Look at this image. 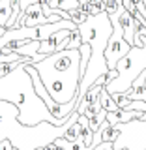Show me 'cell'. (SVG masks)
I'll return each mask as SVG.
<instances>
[{"label": "cell", "mask_w": 146, "mask_h": 150, "mask_svg": "<svg viewBox=\"0 0 146 150\" xmlns=\"http://www.w3.org/2000/svg\"><path fill=\"white\" fill-rule=\"evenodd\" d=\"M92 150H116V148H114V143H101ZM120 150H129V148H120Z\"/></svg>", "instance_id": "16"}, {"label": "cell", "mask_w": 146, "mask_h": 150, "mask_svg": "<svg viewBox=\"0 0 146 150\" xmlns=\"http://www.w3.org/2000/svg\"><path fill=\"white\" fill-rule=\"evenodd\" d=\"M58 143H60V144H64V148H66V150H90L81 139H77V141H73V143H69V141H66L64 137H60V139H58Z\"/></svg>", "instance_id": "14"}, {"label": "cell", "mask_w": 146, "mask_h": 150, "mask_svg": "<svg viewBox=\"0 0 146 150\" xmlns=\"http://www.w3.org/2000/svg\"><path fill=\"white\" fill-rule=\"evenodd\" d=\"M79 124H81V129H79V139H81L83 143L90 148L92 146V141H94V131L90 129V126H88V118L84 115H81V116H79Z\"/></svg>", "instance_id": "9"}, {"label": "cell", "mask_w": 146, "mask_h": 150, "mask_svg": "<svg viewBox=\"0 0 146 150\" xmlns=\"http://www.w3.org/2000/svg\"><path fill=\"white\" fill-rule=\"evenodd\" d=\"M11 6L13 0H0V26L6 28L9 17H11Z\"/></svg>", "instance_id": "10"}, {"label": "cell", "mask_w": 146, "mask_h": 150, "mask_svg": "<svg viewBox=\"0 0 146 150\" xmlns=\"http://www.w3.org/2000/svg\"><path fill=\"white\" fill-rule=\"evenodd\" d=\"M144 86H146V81H144Z\"/></svg>", "instance_id": "19"}, {"label": "cell", "mask_w": 146, "mask_h": 150, "mask_svg": "<svg viewBox=\"0 0 146 150\" xmlns=\"http://www.w3.org/2000/svg\"><path fill=\"white\" fill-rule=\"evenodd\" d=\"M68 13H69V21H73V23H75V25H77V26H79V25H83V23H84V21H86V19H88L86 15H84V13H81V11H79L77 8L69 9Z\"/></svg>", "instance_id": "15"}, {"label": "cell", "mask_w": 146, "mask_h": 150, "mask_svg": "<svg viewBox=\"0 0 146 150\" xmlns=\"http://www.w3.org/2000/svg\"><path fill=\"white\" fill-rule=\"evenodd\" d=\"M19 109L9 101L0 100V141H11L15 150H37L47 143H53L58 137H64L69 124L79 118V112L73 111L62 126H53L41 122L37 126H25L19 122Z\"/></svg>", "instance_id": "3"}, {"label": "cell", "mask_w": 146, "mask_h": 150, "mask_svg": "<svg viewBox=\"0 0 146 150\" xmlns=\"http://www.w3.org/2000/svg\"><path fill=\"white\" fill-rule=\"evenodd\" d=\"M79 34H81L83 43H88L92 49L90 60H88L86 73L83 75L81 84H79V94H77V103L84 98L88 88L92 86L101 75H107L109 68H107L105 60V47L109 43V38L112 34V23L109 13L101 11L97 15L88 17L83 25H79Z\"/></svg>", "instance_id": "4"}, {"label": "cell", "mask_w": 146, "mask_h": 150, "mask_svg": "<svg viewBox=\"0 0 146 150\" xmlns=\"http://www.w3.org/2000/svg\"><path fill=\"white\" fill-rule=\"evenodd\" d=\"M79 129H81V124H79V118H77L75 122H71V124H69L68 131L64 133V139H66V141H69V143L77 141V139H79Z\"/></svg>", "instance_id": "13"}, {"label": "cell", "mask_w": 146, "mask_h": 150, "mask_svg": "<svg viewBox=\"0 0 146 150\" xmlns=\"http://www.w3.org/2000/svg\"><path fill=\"white\" fill-rule=\"evenodd\" d=\"M49 96L58 105L77 101L81 84V53L79 49H64L32 64Z\"/></svg>", "instance_id": "1"}, {"label": "cell", "mask_w": 146, "mask_h": 150, "mask_svg": "<svg viewBox=\"0 0 146 150\" xmlns=\"http://www.w3.org/2000/svg\"><path fill=\"white\" fill-rule=\"evenodd\" d=\"M116 15H118L120 26H122V30H124V40L133 47L135 45V34H137V30H139L140 21H139L137 17L131 15L124 6H120L118 9H116Z\"/></svg>", "instance_id": "7"}, {"label": "cell", "mask_w": 146, "mask_h": 150, "mask_svg": "<svg viewBox=\"0 0 146 150\" xmlns=\"http://www.w3.org/2000/svg\"><path fill=\"white\" fill-rule=\"evenodd\" d=\"M37 150H56V144L53 141V143H47V144H43V146H39Z\"/></svg>", "instance_id": "17"}, {"label": "cell", "mask_w": 146, "mask_h": 150, "mask_svg": "<svg viewBox=\"0 0 146 150\" xmlns=\"http://www.w3.org/2000/svg\"><path fill=\"white\" fill-rule=\"evenodd\" d=\"M99 100H101V107L105 109L107 112H114V111H118V105H116L114 101H112V98H111V94L103 88L101 94H99Z\"/></svg>", "instance_id": "11"}, {"label": "cell", "mask_w": 146, "mask_h": 150, "mask_svg": "<svg viewBox=\"0 0 146 150\" xmlns=\"http://www.w3.org/2000/svg\"><path fill=\"white\" fill-rule=\"evenodd\" d=\"M105 118H107V111L101 107V109L97 111V115L94 116V118L88 120V126H90V129H92V131H97V129L101 128V124L105 122Z\"/></svg>", "instance_id": "12"}, {"label": "cell", "mask_w": 146, "mask_h": 150, "mask_svg": "<svg viewBox=\"0 0 146 150\" xmlns=\"http://www.w3.org/2000/svg\"><path fill=\"white\" fill-rule=\"evenodd\" d=\"M0 100L9 101L19 109V122L25 126H37L41 122H49L53 126H62L53 112L47 109L39 96L34 90L32 77L25 69V64L17 66L11 73L0 77Z\"/></svg>", "instance_id": "2"}, {"label": "cell", "mask_w": 146, "mask_h": 150, "mask_svg": "<svg viewBox=\"0 0 146 150\" xmlns=\"http://www.w3.org/2000/svg\"><path fill=\"white\" fill-rule=\"evenodd\" d=\"M4 32H6V28H4V26H0V38L4 36Z\"/></svg>", "instance_id": "18"}, {"label": "cell", "mask_w": 146, "mask_h": 150, "mask_svg": "<svg viewBox=\"0 0 146 150\" xmlns=\"http://www.w3.org/2000/svg\"><path fill=\"white\" fill-rule=\"evenodd\" d=\"M69 36H71V30H58V32H54V34H51L47 40L39 41V54L49 56V54L56 53V51H58V45Z\"/></svg>", "instance_id": "8"}, {"label": "cell", "mask_w": 146, "mask_h": 150, "mask_svg": "<svg viewBox=\"0 0 146 150\" xmlns=\"http://www.w3.org/2000/svg\"><path fill=\"white\" fill-rule=\"evenodd\" d=\"M144 69H146V38H142V47H131L129 53L122 60H118V64H116L118 77L107 84L105 90L109 94L128 92L133 81Z\"/></svg>", "instance_id": "5"}, {"label": "cell", "mask_w": 146, "mask_h": 150, "mask_svg": "<svg viewBox=\"0 0 146 150\" xmlns=\"http://www.w3.org/2000/svg\"><path fill=\"white\" fill-rule=\"evenodd\" d=\"M109 17H111V23H112V34L109 38V43L105 47V60H107V68L109 69H116L118 60H122L129 53L131 45L124 40V30H122V26H120L118 15L112 13Z\"/></svg>", "instance_id": "6"}]
</instances>
